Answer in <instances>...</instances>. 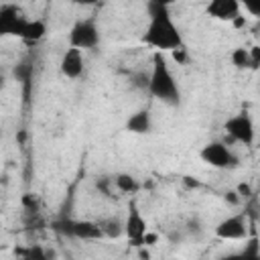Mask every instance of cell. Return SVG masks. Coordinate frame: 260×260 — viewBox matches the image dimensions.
<instances>
[{
    "mask_svg": "<svg viewBox=\"0 0 260 260\" xmlns=\"http://www.w3.org/2000/svg\"><path fill=\"white\" fill-rule=\"evenodd\" d=\"M26 16L24 12L14 6V4H2L0 6V32L2 35H12V37H18L22 26L26 24Z\"/></svg>",
    "mask_w": 260,
    "mask_h": 260,
    "instance_id": "cell-8",
    "label": "cell"
},
{
    "mask_svg": "<svg viewBox=\"0 0 260 260\" xmlns=\"http://www.w3.org/2000/svg\"><path fill=\"white\" fill-rule=\"evenodd\" d=\"M238 254H240L242 260H260V242H258V238H250Z\"/></svg>",
    "mask_w": 260,
    "mask_h": 260,
    "instance_id": "cell-16",
    "label": "cell"
},
{
    "mask_svg": "<svg viewBox=\"0 0 260 260\" xmlns=\"http://www.w3.org/2000/svg\"><path fill=\"white\" fill-rule=\"evenodd\" d=\"M148 91L169 104V106H179L181 102V93H179V85L175 81L173 71L167 65V59L162 57V53H156L152 59V69H150V83H148Z\"/></svg>",
    "mask_w": 260,
    "mask_h": 260,
    "instance_id": "cell-2",
    "label": "cell"
},
{
    "mask_svg": "<svg viewBox=\"0 0 260 260\" xmlns=\"http://www.w3.org/2000/svg\"><path fill=\"white\" fill-rule=\"evenodd\" d=\"M171 260H173V258H171Z\"/></svg>",
    "mask_w": 260,
    "mask_h": 260,
    "instance_id": "cell-26",
    "label": "cell"
},
{
    "mask_svg": "<svg viewBox=\"0 0 260 260\" xmlns=\"http://www.w3.org/2000/svg\"><path fill=\"white\" fill-rule=\"evenodd\" d=\"M126 128L134 134H148L152 130V120H150V112L148 110H140L136 114H132L126 122Z\"/></svg>",
    "mask_w": 260,
    "mask_h": 260,
    "instance_id": "cell-12",
    "label": "cell"
},
{
    "mask_svg": "<svg viewBox=\"0 0 260 260\" xmlns=\"http://www.w3.org/2000/svg\"><path fill=\"white\" fill-rule=\"evenodd\" d=\"M246 234H248V228H246V215L244 213L230 215L215 225V236L221 240H244Z\"/></svg>",
    "mask_w": 260,
    "mask_h": 260,
    "instance_id": "cell-9",
    "label": "cell"
},
{
    "mask_svg": "<svg viewBox=\"0 0 260 260\" xmlns=\"http://www.w3.org/2000/svg\"><path fill=\"white\" fill-rule=\"evenodd\" d=\"M258 146H260V136H258Z\"/></svg>",
    "mask_w": 260,
    "mask_h": 260,
    "instance_id": "cell-25",
    "label": "cell"
},
{
    "mask_svg": "<svg viewBox=\"0 0 260 260\" xmlns=\"http://www.w3.org/2000/svg\"><path fill=\"white\" fill-rule=\"evenodd\" d=\"M53 228L61 234L79 238V240H100L104 238V232L98 221H79V219H61L55 221Z\"/></svg>",
    "mask_w": 260,
    "mask_h": 260,
    "instance_id": "cell-6",
    "label": "cell"
},
{
    "mask_svg": "<svg viewBox=\"0 0 260 260\" xmlns=\"http://www.w3.org/2000/svg\"><path fill=\"white\" fill-rule=\"evenodd\" d=\"M232 63L238 67V69H250V51L244 49V47H236L230 55Z\"/></svg>",
    "mask_w": 260,
    "mask_h": 260,
    "instance_id": "cell-17",
    "label": "cell"
},
{
    "mask_svg": "<svg viewBox=\"0 0 260 260\" xmlns=\"http://www.w3.org/2000/svg\"><path fill=\"white\" fill-rule=\"evenodd\" d=\"M18 254L22 256L20 260H49L47 252L41 246H30L26 250H18Z\"/></svg>",
    "mask_w": 260,
    "mask_h": 260,
    "instance_id": "cell-18",
    "label": "cell"
},
{
    "mask_svg": "<svg viewBox=\"0 0 260 260\" xmlns=\"http://www.w3.org/2000/svg\"><path fill=\"white\" fill-rule=\"evenodd\" d=\"M219 260H242V258H240L238 252H234V254H225V256H221Z\"/></svg>",
    "mask_w": 260,
    "mask_h": 260,
    "instance_id": "cell-24",
    "label": "cell"
},
{
    "mask_svg": "<svg viewBox=\"0 0 260 260\" xmlns=\"http://www.w3.org/2000/svg\"><path fill=\"white\" fill-rule=\"evenodd\" d=\"M100 43V30L93 18H81L71 26L69 32V45L73 49H93Z\"/></svg>",
    "mask_w": 260,
    "mask_h": 260,
    "instance_id": "cell-3",
    "label": "cell"
},
{
    "mask_svg": "<svg viewBox=\"0 0 260 260\" xmlns=\"http://www.w3.org/2000/svg\"><path fill=\"white\" fill-rule=\"evenodd\" d=\"M124 234L132 246H136V248L144 246V238H146L148 230H146V221H144L142 213L138 211L136 203H130V207H128V217L124 221Z\"/></svg>",
    "mask_w": 260,
    "mask_h": 260,
    "instance_id": "cell-7",
    "label": "cell"
},
{
    "mask_svg": "<svg viewBox=\"0 0 260 260\" xmlns=\"http://www.w3.org/2000/svg\"><path fill=\"white\" fill-rule=\"evenodd\" d=\"M199 156H201L203 162H207L213 169H234V167H238V156L230 150L228 144L217 142V140L207 142L199 150Z\"/></svg>",
    "mask_w": 260,
    "mask_h": 260,
    "instance_id": "cell-5",
    "label": "cell"
},
{
    "mask_svg": "<svg viewBox=\"0 0 260 260\" xmlns=\"http://www.w3.org/2000/svg\"><path fill=\"white\" fill-rule=\"evenodd\" d=\"M242 6H244V10H246L248 14L260 18V0H244Z\"/></svg>",
    "mask_w": 260,
    "mask_h": 260,
    "instance_id": "cell-20",
    "label": "cell"
},
{
    "mask_svg": "<svg viewBox=\"0 0 260 260\" xmlns=\"http://www.w3.org/2000/svg\"><path fill=\"white\" fill-rule=\"evenodd\" d=\"M173 57H175V61H179V63H185V61H187V53H185L183 47L177 49V51H173Z\"/></svg>",
    "mask_w": 260,
    "mask_h": 260,
    "instance_id": "cell-22",
    "label": "cell"
},
{
    "mask_svg": "<svg viewBox=\"0 0 260 260\" xmlns=\"http://www.w3.org/2000/svg\"><path fill=\"white\" fill-rule=\"evenodd\" d=\"M45 32H47V26H45V22L43 20H26V24L22 26V30H20V39H24V41H30V43H37V41H41L43 37H45Z\"/></svg>",
    "mask_w": 260,
    "mask_h": 260,
    "instance_id": "cell-13",
    "label": "cell"
},
{
    "mask_svg": "<svg viewBox=\"0 0 260 260\" xmlns=\"http://www.w3.org/2000/svg\"><path fill=\"white\" fill-rule=\"evenodd\" d=\"M250 193H252V191H250V187H248L246 183L238 185V195H240V197H250Z\"/></svg>",
    "mask_w": 260,
    "mask_h": 260,
    "instance_id": "cell-23",
    "label": "cell"
},
{
    "mask_svg": "<svg viewBox=\"0 0 260 260\" xmlns=\"http://www.w3.org/2000/svg\"><path fill=\"white\" fill-rule=\"evenodd\" d=\"M250 51V69H258L260 67V45H254Z\"/></svg>",
    "mask_w": 260,
    "mask_h": 260,
    "instance_id": "cell-21",
    "label": "cell"
},
{
    "mask_svg": "<svg viewBox=\"0 0 260 260\" xmlns=\"http://www.w3.org/2000/svg\"><path fill=\"white\" fill-rule=\"evenodd\" d=\"M242 4L236 0H211L207 4V14L217 20H236L240 18Z\"/></svg>",
    "mask_w": 260,
    "mask_h": 260,
    "instance_id": "cell-10",
    "label": "cell"
},
{
    "mask_svg": "<svg viewBox=\"0 0 260 260\" xmlns=\"http://www.w3.org/2000/svg\"><path fill=\"white\" fill-rule=\"evenodd\" d=\"M98 223H100V228H102L104 236H108V238H118V236L124 232V223H122L120 219H114V217L100 219Z\"/></svg>",
    "mask_w": 260,
    "mask_h": 260,
    "instance_id": "cell-15",
    "label": "cell"
},
{
    "mask_svg": "<svg viewBox=\"0 0 260 260\" xmlns=\"http://www.w3.org/2000/svg\"><path fill=\"white\" fill-rule=\"evenodd\" d=\"M114 187L118 193H136L140 189V183L130 175V173H118L114 175Z\"/></svg>",
    "mask_w": 260,
    "mask_h": 260,
    "instance_id": "cell-14",
    "label": "cell"
},
{
    "mask_svg": "<svg viewBox=\"0 0 260 260\" xmlns=\"http://www.w3.org/2000/svg\"><path fill=\"white\" fill-rule=\"evenodd\" d=\"M148 83H150V73L146 71H136L132 75V85L138 87V89H148Z\"/></svg>",
    "mask_w": 260,
    "mask_h": 260,
    "instance_id": "cell-19",
    "label": "cell"
},
{
    "mask_svg": "<svg viewBox=\"0 0 260 260\" xmlns=\"http://www.w3.org/2000/svg\"><path fill=\"white\" fill-rule=\"evenodd\" d=\"M61 73L69 79H77L83 73V53L79 49L69 47L61 57Z\"/></svg>",
    "mask_w": 260,
    "mask_h": 260,
    "instance_id": "cell-11",
    "label": "cell"
},
{
    "mask_svg": "<svg viewBox=\"0 0 260 260\" xmlns=\"http://www.w3.org/2000/svg\"><path fill=\"white\" fill-rule=\"evenodd\" d=\"M142 41L150 47L160 51H177L183 47V37L173 22V16L169 12V6L162 2H150L148 4V24L142 35Z\"/></svg>",
    "mask_w": 260,
    "mask_h": 260,
    "instance_id": "cell-1",
    "label": "cell"
},
{
    "mask_svg": "<svg viewBox=\"0 0 260 260\" xmlns=\"http://www.w3.org/2000/svg\"><path fill=\"white\" fill-rule=\"evenodd\" d=\"M223 130L232 136V140L242 142L246 146L254 144V140H256V128H254V122L248 112H238L232 118H228L223 124Z\"/></svg>",
    "mask_w": 260,
    "mask_h": 260,
    "instance_id": "cell-4",
    "label": "cell"
}]
</instances>
